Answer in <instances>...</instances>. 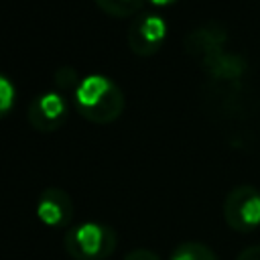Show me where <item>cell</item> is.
Segmentation results:
<instances>
[{
  "label": "cell",
  "instance_id": "obj_1",
  "mask_svg": "<svg viewBox=\"0 0 260 260\" xmlns=\"http://www.w3.org/2000/svg\"><path fill=\"white\" fill-rule=\"evenodd\" d=\"M201 106L217 122H242L260 108V95L242 79H207L201 85Z\"/></svg>",
  "mask_w": 260,
  "mask_h": 260
},
{
  "label": "cell",
  "instance_id": "obj_2",
  "mask_svg": "<svg viewBox=\"0 0 260 260\" xmlns=\"http://www.w3.org/2000/svg\"><path fill=\"white\" fill-rule=\"evenodd\" d=\"M75 106L79 114L93 124H110L124 112L126 98L122 87L104 73L81 77L75 87Z\"/></svg>",
  "mask_w": 260,
  "mask_h": 260
},
{
  "label": "cell",
  "instance_id": "obj_3",
  "mask_svg": "<svg viewBox=\"0 0 260 260\" xmlns=\"http://www.w3.org/2000/svg\"><path fill=\"white\" fill-rule=\"evenodd\" d=\"M118 236L114 228L100 221H83L65 232L63 248L73 260H106L114 254Z\"/></svg>",
  "mask_w": 260,
  "mask_h": 260
},
{
  "label": "cell",
  "instance_id": "obj_4",
  "mask_svg": "<svg viewBox=\"0 0 260 260\" xmlns=\"http://www.w3.org/2000/svg\"><path fill=\"white\" fill-rule=\"evenodd\" d=\"M223 219L236 232H252L260 225V189L248 183L236 185L223 199Z\"/></svg>",
  "mask_w": 260,
  "mask_h": 260
},
{
  "label": "cell",
  "instance_id": "obj_5",
  "mask_svg": "<svg viewBox=\"0 0 260 260\" xmlns=\"http://www.w3.org/2000/svg\"><path fill=\"white\" fill-rule=\"evenodd\" d=\"M167 37V22L156 12H138L128 26V47L138 57H150L158 53Z\"/></svg>",
  "mask_w": 260,
  "mask_h": 260
},
{
  "label": "cell",
  "instance_id": "obj_6",
  "mask_svg": "<svg viewBox=\"0 0 260 260\" xmlns=\"http://www.w3.org/2000/svg\"><path fill=\"white\" fill-rule=\"evenodd\" d=\"M228 39H230V35H228V28L223 22L205 20L185 35L183 47H185L187 55H191L197 63H201L207 57L223 51L228 45Z\"/></svg>",
  "mask_w": 260,
  "mask_h": 260
},
{
  "label": "cell",
  "instance_id": "obj_7",
  "mask_svg": "<svg viewBox=\"0 0 260 260\" xmlns=\"http://www.w3.org/2000/svg\"><path fill=\"white\" fill-rule=\"evenodd\" d=\"M28 124L39 132H53L67 120V102L59 91H45L30 100L26 108Z\"/></svg>",
  "mask_w": 260,
  "mask_h": 260
},
{
  "label": "cell",
  "instance_id": "obj_8",
  "mask_svg": "<svg viewBox=\"0 0 260 260\" xmlns=\"http://www.w3.org/2000/svg\"><path fill=\"white\" fill-rule=\"evenodd\" d=\"M37 217L49 228H67L73 219V201L67 191L59 187H47L37 199Z\"/></svg>",
  "mask_w": 260,
  "mask_h": 260
},
{
  "label": "cell",
  "instance_id": "obj_9",
  "mask_svg": "<svg viewBox=\"0 0 260 260\" xmlns=\"http://www.w3.org/2000/svg\"><path fill=\"white\" fill-rule=\"evenodd\" d=\"M207 79H242L248 71V59L238 51H219L199 63Z\"/></svg>",
  "mask_w": 260,
  "mask_h": 260
},
{
  "label": "cell",
  "instance_id": "obj_10",
  "mask_svg": "<svg viewBox=\"0 0 260 260\" xmlns=\"http://www.w3.org/2000/svg\"><path fill=\"white\" fill-rule=\"evenodd\" d=\"M169 260H217V256L201 242H183L173 250Z\"/></svg>",
  "mask_w": 260,
  "mask_h": 260
},
{
  "label": "cell",
  "instance_id": "obj_11",
  "mask_svg": "<svg viewBox=\"0 0 260 260\" xmlns=\"http://www.w3.org/2000/svg\"><path fill=\"white\" fill-rule=\"evenodd\" d=\"M98 4L100 10H104L110 16L116 18H126V16H134L136 12H140L144 0H93Z\"/></svg>",
  "mask_w": 260,
  "mask_h": 260
},
{
  "label": "cell",
  "instance_id": "obj_12",
  "mask_svg": "<svg viewBox=\"0 0 260 260\" xmlns=\"http://www.w3.org/2000/svg\"><path fill=\"white\" fill-rule=\"evenodd\" d=\"M14 100H16L14 83L10 81V77L0 73V118H4L14 108Z\"/></svg>",
  "mask_w": 260,
  "mask_h": 260
},
{
  "label": "cell",
  "instance_id": "obj_13",
  "mask_svg": "<svg viewBox=\"0 0 260 260\" xmlns=\"http://www.w3.org/2000/svg\"><path fill=\"white\" fill-rule=\"evenodd\" d=\"M55 85L61 87V89H69V87H77L79 85V75H77V69L71 67V65H61L57 71H55Z\"/></svg>",
  "mask_w": 260,
  "mask_h": 260
},
{
  "label": "cell",
  "instance_id": "obj_14",
  "mask_svg": "<svg viewBox=\"0 0 260 260\" xmlns=\"http://www.w3.org/2000/svg\"><path fill=\"white\" fill-rule=\"evenodd\" d=\"M122 260H160L152 250H146V248H136L132 252H128Z\"/></svg>",
  "mask_w": 260,
  "mask_h": 260
},
{
  "label": "cell",
  "instance_id": "obj_15",
  "mask_svg": "<svg viewBox=\"0 0 260 260\" xmlns=\"http://www.w3.org/2000/svg\"><path fill=\"white\" fill-rule=\"evenodd\" d=\"M236 260H260V244H254V246H248L244 248Z\"/></svg>",
  "mask_w": 260,
  "mask_h": 260
},
{
  "label": "cell",
  "instance_id": "obj_16",
  "mask_svg": "<svg viewBox=\"0 0 260 260\" xmlns=\"http://www.w3.org/2000/svg\"><path fill=\"white\" fill-rule=\"evenodd\" d=\"M154 6H169V4H175L177 0H150Z\"/></svg>",
  "mask_w": 260,
  "mask_h": 260
}]
</instances>
